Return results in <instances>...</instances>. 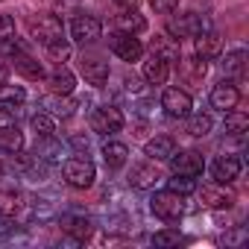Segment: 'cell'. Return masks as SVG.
<instances>
[{
	"instance_id": "cell-3",
	"label": "cell",
	"mask_w": 249,
	"mask_h": 249,
	"mask_svg": "<svg viewBox=\"0 0 249 249\" xmlns=\"http://www.w3.org/2000/svg\"><path fill=\"white\" fill-rule=\"evenodd\" d=\"M202 30H208L205 18L196 15V12H179V15H170L167 18V36L182 41V38H196Z\"/></svg>"
},
{
	"instance_id": "cell-6",
	"label": "cell",
	"mask_w": 249,
	"mask_h": 249,
	"mask_svg": "<svg viewBox=\"0 0 249 249\" xmlns=\"http://www.w3.org/2000/svg\"><path fill=\"white\" fill-rule=\"evenodd\" d=\"M108 50H111L117 59H123V62H138V59L144 56L141 38L132 36V33H120V30H114V33L108 36Z\"/></svg>"
},
{
	"instance_id": "cell-18",
	"label": "cell",
	"mask_w": 249,
	"mask_h": 249,
	"mask_svg": "<svg viewBox=\"0 0 249 249\" xmlns=\"http://www.w3.org/2000/svg\"><path fill=\"white\" fill-rule=\"evenodd\" d=\"M114 27L120 30V33H132V36H141L144 30H147V18L135 9V6H129V9H120L117 15H114Z\"/></svg>"
},
{
	"instance_id": "cell-14",
	"label": "cell",
	"mask_w": 249,
	"mask_h": 249,
	"mask_svg": "<svg viewBox=\"0 0 249 249\" xmlns=\"http://www.w3.org/2000/svg\"><path fill=\"white\" fill-rule=\"evenodd\" d=\"M27 208H30V202H27V196L18 188L0 191V214H3L6 220H21Z\"/></svg>"
},
{
	"instance_id": "cell-15",
	"label": "cell",
	"mask_w": 249,
	"mask_h": 249,
	"mask_svg": "<svg viewBox=\"0 0 249 249\" xmlns=\"http://www.w3.org/2000/svg\"><path fill=\"white\" fill-rule=\"evenodd\" d=\"M9 65L15 68V73H21L24 79H44V65L30 56L27 50H18L15 56H9Z\"/></svg>"
},
{
	"instance_id": "cell-28",
	"label": "cell",
	"mask_w": 249,
	"mask_h": 249,
	"mask_svg": "<svg viewBox=\"0 0 249 249\" xmlns=\"http://www.w3.org/2000/svg\"><path fill=\"white\" fill-rule=\"evenodd\" d=\"M223 71H226V76H243V71H246V50L243 47L229 50L223 56Z\"/></svg>"
},
{
	"instance_id": "cell-37",
	"label": "cell",
	"mask_w": 249,
	"mask_h": 249,
	"mask_svg": "<svg viewBox=\"0 0 249 249\" xmlns=\"http://www.w3.org/2000/svg\"><path fill=\"white\" fill-rule=\"evenodd\" d=\"M123 85H126V91H129V94H138V91H141V79H138L135 73L123 79Z\"/></svg>"
},
{
	"instance_id": "cell-22",
	"label": "cell",
	"mask_w": 249,
	"mask_h": 249,
	"mask_svg": "<svg viewBox=\"0 0 249 249\" xmlns=\"http://www.w3.org/2000/svg\"><path fill=\"white\" fill-rule=\"evenodd\" d=\"M44 79H47L50 94H73V88H76V76L65 65H56V71L50 76H44Z\"/></svg>"
},
{
	"instance_id": "cell-11",
	"label": "cell",
	"mask_w": 249,
	"mask_h": 249,
	"mask_svg": "<svg viewBox=\"0 0 249 249\" xmlns=\"http://www.w3.org/2000/svg\"><path fill=\"white\" fill-rule=\"evenodd\" d=\"M194 194H199V202L205 205V208H231L234 205V196L226 191V185H220V182H208V185H202V188H196Z\"/></svg>"
},
{
	"instance_id": "cell-12",
	"label": "cell",
	"mask_w": 249,
	"mask_h": 249,
	"mask_svg": "<svg viewBox=\"0 0 249 249\" xmlns=\"http://www.w3.org/2000/svg\"><path fill=\"white\" fill-rule=\"evenodd\" d=\"M79 73L85 76L88 85L103 88L108 82V62H103L100 56H82L79 59Z\"/></svg>"
},
{
	"instance_id": "cell-7",
	"label": "cell",
	"mask_w": 249,
	"mask_h": 249,
	"mask_svg": "<svg viewBox=\"0 0 249 249\" xmlns=\"http://www.w3.org/2000/svg\"><path fill=\"white\" fill-rule=\"evenodd\" d=\"M100 36H103V21L97 15L79 12L71 21V41H76V44H94Z\"/></svg>"
},
{
	"instance_id": "cell-29",
	"label": "cell",
	"mask_w": 249,
	"mask_h": 249,
	"mask_svg": "<svg viewBox=\"0 0 249 249\" xmlns=\"http://www.w3.org/2000/svg\"><path fill=\"white\" fill-rule=\"evenodd\" d=\"M153 53H159V56L167 59V62H179V44H176V38H170V36L153 38Z\"/></svg>"
},
{
	"instance_id": "cell-17",
	"label": "cell",
	"mask_w": 249,
	"mask_h": 249,
	"mask_svg": "<svg viewBox=\"0 0 249 249\" xmlns=\"http://www.w3.org/2000/svg\"><path fill=\"white\" fill-rule=\"evenodd\" d=\"M144 79H147L150 85H164V82L170 79V62L150 50V56H147V62H144Z\"/></svg>"
},
{
	"instance_id": "cell-38",
	"label": "cell",
	"mask_w": 249,
	"mask_h": 249,
	"mask_svg": "<svg viewBox=\"0 0 249 249\" xmlns=\"http://www.w3.org/2000/svg\"><path fill=\"white\" fill-rule=\"evenodd\" d=\"M6 123H15V120H12V111H9L6 106H0V126H6Z\"/></svg>"
},
{
	"instance_id": "cell-8",
	"label": "cell",
	"mask_w": 249,
	"mask_h": 249,
	"mask_svg": "<svg viewBox=\"0 0 249 249\" xmlns=\"http://www.w3.org/2000/svg\"><path fill=\"white\" fill-rule=\"evenodd\" d=\"M170 173L173 176H202V170H205V161H202V156L196 153V150H176L170 159Z\"/></svg>"
},
{
	"instance_id": "cell-27",
	"label": "cell",
	"mask_w": 249,
	"mask_h": 249,
	"mask_svg": "<svg viewBox=\"0 0 249 249\" xmlns=\"http://www.w3.org/2000/svg\"><path fill=\"white\" fill-rule=\"evenodd\" d=\"M30 126H33V132H36V138H38V141L56 138V123H53V114H47V111L33 114V117H30Z\"/></svg>"
},
{
	"instance_id": "cell-26",
	"label": "cell",
	"mask_w": 249,
	"mask_h": 249,
	"mask_svg": "<svg viewBox=\"0 0 249 249\" xmlns=\"http://www.w3.org/2000/svg\"><path fill=\"white\" fill-rule=\"evenodd\" d=\"M211 129H214V117H211L208 111L188 114V126H185V132H188L191 138H205Z\"/></svg>"
},
{
	"instance_id": "cell-32",
	"label": "cell",
	"mask_w": 249,
	"mask_h": 249,
	"mask_svg": "<svg viewBox=\"0 0 249 249\" xmlns=\"http://www.w3.org/2000/svg\"><path fill=\"white\" fill-rule=\"evenodd\" d=\"M246 126H249V117H246V111H237V108H229L226 111V132L229 135H243L246 132Z\"/></svg>"
},
{
	"instance_id": "cell-10",
	"label": "cell",
	"mask_w": 249,
	"mask_h": 249,
	"mask_svg": "<svg viewBox=\"0 0 249 249\" xmlns=\"http://www.w3.org/2000/svg\"><path fill=\"white\" fill-rule=\"evenodd\" d=\"M243 170V159L240 156H217L211 164V179L220 185H231Z\"/></svg>"
},
{
	"instance_id": "cell-31",
	"label": "cell",
	"mask_w": 249,
	"mask_h": 249,
	"mask_svg": "<svg viewBox=\"0 0 249 249\" xmlns=\"http://www.w3.org/2000/svg\"><path fill=\"white\" fill-rule=\"evenodd\" d=\"M44 50H47V59H50V62H56V65H65V62L71 59V53H73V47H71V41H68L65 36H62V38H56L53 44H47Z\"/></svg>"
},
{
	"instance_id": "cell-9",
	"label": "cell",
	"mask_w": 249,
	"mask_h": 249,
	"mask_svg": "<svg viewBox=\"0 0 249 249\" xmlns=\"http://www.w3.org/2000/svg\"><path fill=\"white\" fill-rule=\"evenodd\" d=\"M161 108H164L170 117H188L191 108H194V100H191V94L182 91V88H164V94H161Z\"/></svg>"
},
{
	"instance_id": "cell-21",
	"label": "cell",
	"mask_w": 249,
	"mask_h": 249,
	"mask_svg": "<svg viewBox=\"0 0 249 249\" xmlns=\"http://www.w3.org/2000/svg\"><path fill=\"white\" fill-rule=\"evenodd\" d=\"M159 179H161V173H159L156 164H135V167L129 170V185L138 188V191H150V188H156Z\"/></svg>"
},
{
	"instance_id": "cell-24",
	"label": "cell",
	"mask_w": 249,
	"mask_h": 249,
	"mask_svg": "<svg viewBox=\"0 0 249 249\" xmlns=\"http://www.w3.org/2000/svg\"><path fill=\"white\" fill-rule=\"evenodd\" d=\"M62 231L71 234L73 240H88L94 231V223L88 217H76V214H65L62 217Z\"/></svg>"
},
{
	"instance_id": "cell-40",
	"label": "cell",
	"mask_w": 249,
	"mask_h": 249,
	"mask_svg": "<svg viewBox=\"0 0 249 249\" xmlns=\"http://www.w3.org/2000/svg\"><path fill=\"white\" fill-rule=\"evenodd\" d=\"M114 3H117L120 9H129V6H135V3H138V0H114Z\"/></svg>"
},
{
	"instance_id": "cell-5",
	"label": "cell",
	"mask_w": 249,
	"mask_h": 249,
	"mask_svg": "<svg viewBox=\"0 0 249 249\" xmlns=\"http://www.w3.org/2000/svg\"><path fill=\"white\" fill-rule=\"evenodd\" d=\"M123 123H126V117H123V111L117 108V106H97L94 111H91V129L97 132V135H114V132H120L123 129Z\"/></svg>"
},
{
	"instance_id": "cell-13",
	"label": "cell",
	"mask_w": 249,
	"mask_h": 249,
	"mask_svg": "<svg viewBox=\"0 0 249 249\" xmlns=\"http://www.w3.org/2000/svg\"><path fill=\"white\" fill-rule=\"evenodd\" d=\"M240 103V88L231 82V79H220L214 88H211V106L220 108V111H229V108H237Z\"/></svg>"
},
{
	"instance_id": "cell-35",
	"label": "cell",
	"mask_w": 249,
	"mask_h": 249,
	"mask_svg": "<svg viewBox=\"0 0 249 249\" xmlns=\"http://www.w3.org/2000/svg\"><path fill=\"white\" fill-rule=\"evenodd\" d=\"M12 36H15V21H12L9 15L0 12V41H6V38H12Z\"/></svg>"
},
{
	"instance_id": "cell-39",
	"label": "cell",
	"mask_w": 249,
	"mask_h": 249,
	"mask_svg": "<svg viewBox=\"0 0 249 249\" xmlns=\"http://www.w3.org/2000/svg\"><path fill=\"white\" fill-rule=\"evenodd\" d=\"M243 237H246V231L240 229V231H234V234H226V237H223V243H237V240H243Z\"/></svg>"
},
{
	"instance_id": "cell-36",
	"label": "cell",
	"mask_w": 249,
	"mask_h": 249,
	"mask_svg": "<svg viewBox=\"0 0 249 249\" xmlns=\"http://www.w3.org/2000/svg\"><path fill=\"white\" fill-rule=\"evenodd\" d=\"M150 6H153L156 12H161V15H170V12H176L179 0H150Z\"/></svg>"
},
{
	"instance_id": "cell-41",
	"label": "cell",
	"mask_w": 249,
	"mask_h": 249,
	"mask_svg": "<svg viewBox=\"0 0 249 249\" xmlns=\"http://www.w3.org/2000/svg\"><path fill=\"white\" fill-rule=\"evenodd\" d=\"M0 176H3V164H0Z\"/></svg>"
},
{
	"instance_id": "cell-30",
	"label": "cell",
	"mask_w": 249,
	"mask_h": 249,
	"mask_svg": "<svg viewBox=\"0 0 249 249\" xmlns=\"http://www.w3.org/2000/svg\"><path fill=\"white\" fill-rule=\"evenodd\" d=\"M24 100H27V94H24L21 85H6V82H0V106H6V108L12 111V108L21 106Z\"/></svg>"
},
{
	"instance_id": "cell-19",
	"label": "cell",
	"mask_w": 249,
	"mask_h": 249,
	"mask_svg": "<svg viewBox=\"0 0 249 249\" xmlns=\"http://www.w3.org/2000/svg\"><path fill=\"white\" fill-rule=\"evenodd\" d=\"M44 108H47V114H53V117H73L76 108H79V100H76L73 94H50V97L44 100Z\"/></svg>"
},
{
	"instance_id": "cell-1",
	"label": "cell",
	"mask_w": 249,
	"mask_h": 249,
	"mask_svg": "<svg viewBox=\"0 0 249 249\" xmlns=\"http://www.w3.org/2000/svg\"><path fill=\"white\" fill-rule=\"evenodd\" d=\"M150 211L159 220H164V223H179L185 217V196L176 194V191H170V188L156 191L153 199H150Z\"/></svg>"
},
{
	"instance_id": "cell-16",
	"label": "cell",
	"mask_w": 249,
	"mask_h": 249,
	"mask_svg": "<svg viewBox=\"0 0 249 249\" xmlns=\"http://www.w3.org/2000/svg\"><path fill=\"white\" fill-rule=\"evenodd\" d=\"M196 56L202 62H211V59H220L223 56V38L214 33V30H202L196 36Z\"/></svg>"
},
{
	"instance_id": "cell-34",
	"label": "cell",
	"mask_w": 249,
	"mask_h": 249,
	"mask_svg": "<svg viewBox=\"0 0 249 249\" xmlns=\"http://www.w3.org/2000/svg\"><path fill=\"white\" fill-rule=\"evenodd\" d=\"M153 243L156 246H179V243H188V237L179 234V231H173V229H164V231L153 234Z\"/></svg>"
},
{
	"instance_id": "cell-4",
	"label": "cell",
	"mask_w": 249,
	"mask_h": 249,
	"mask_svg": "<svg viewBox=\"0 0 249 249\" xmlns=\"http://www.w3.org/2000/svg\"><path fill=\"white\" fill-rule=\"evenodd\" d=\"M62 176H65V182L71 185V188H76V191H85V188H91L94 185V179H97V167L91 164V159H68L65 164H62Z\"/></svg>"
},
{
	"instance_id": "cell-2",
	"label": "cell",
	"mask_w": 249,
	"mask_h": 249,
	"mask_svg": "<svg viewBox=\"0 0 249 249\" xmlns=\"http://www.w3.org/2000/svg\"><path fill=\"white\" fill-rule=\"evenodd\" d=\"M27 27H30V36L38 41V44H53L56 38H62L65 36V24H62V18L59 15H53V12H38V15H30V21H27Z\"/></svg>"
},
{
	"instance_id": "cell-25",
	"label": "cell",
	"mask_w": 249,
	"mask_h": 249,
	"mask_svg": "<svg viewBox=\"0 0 249 249\" xmlns=\"http://www.w3.org/2000/svg\"><path fill=\"white\" fill-rule=\"evenodd\" d=\"M0 150L6 153H18L24 150V132L18 129V123H6V126H0Z\"/></svg>"
},
{
	"instance_id": "cell-23",
	"label": "cell",
	"mask_w": 249,
	"mask_h": 249,
	"mask_svg": "<svg viewBox=\"0 0 249 249\" xmlns=\"http://www.w3.org/2000/svg\"><path fill=\"white\" fill-rule=\"evenodd\" d=\"M103 161H106V167H108V170H120L123 164L129 161V147L108 138V141L103 144Z\"/></svg>"
},
{
	"instance_id": "cell-33",
	"label": "cell",
	"mask_w": 249,
	"mask_h": 249,
	"mask_svg": "<svg viewBox=\"0 0 249 249\" xmlns=\"http://www.w3.org/2000/svg\"><path fill=\"white\" fill-rule=\"evenodd\" d=\"M167 188L176 191V194H182V196H188V194L196 191V179L194 176H173V179H167Z\"/></svg>"
},
{
	"instance_id": "cell-20",
	"label": "cell",
	"mask_w": 249,
	"mask_h": 249,
	"mask_svg": "<svg viewBox=\"0 0 249 249\" xmlns=\"http://www.w3.org/2000/svg\"><path fill=\"white\" fill-rule=\"evenodd\" d=\"M173 153H176V141L170 135H156V138H150L144 144V156L150 161H167Z\"/></svg>"
}]
</instances>
